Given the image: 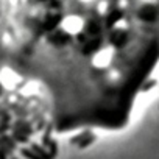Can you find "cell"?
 Segmentation results:
<instances>
[{
  "instance_id": "cell-1",
  "label": "cell",
  "mask_w": 159,
  "mask_h": 159,
  "mask_svg": "<svg viewBox=\"0 0 159 159\" xmlns=\"http://www.w3.org/2000/svg\"><path fill=\"white\" fill-rule=\"evenodd\" d=\"M157 25L159 0H14L7 78L39 94L59 133L120 128L153 84Z\"/></svg>"
},
{
  "instance_id": "cell-2",
  "label": "cell",
  "mask_w": 159,
  "mask_h": 159,
  "mask_svg": "<svg viewBox=\"0 0 159 159\" xmlns=\"http://www.w3.org/2000/svg\"><path fill=\"white\" fill-rule=\"evenodd\" d=\"M14 0H0V81L7 80V48Z\"/></svg>"
}]
</instances>
